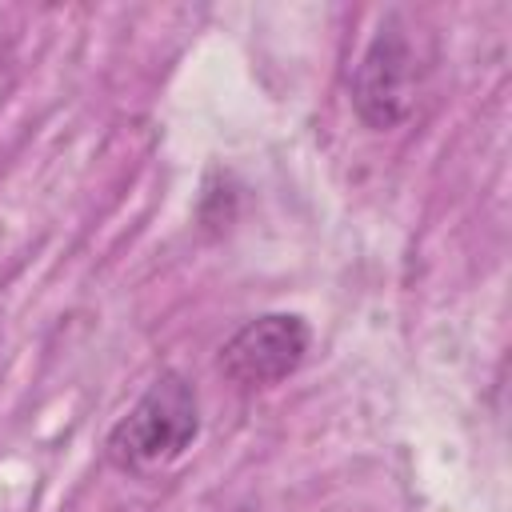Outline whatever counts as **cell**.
<instances>
[{
	"mask_svg": "<svg viewBox=\"0 0 512 512\" xmlns=\"http://www.w3.org/2000/svg\"><path fill=\"white\" fill-rule=\"evenodd\" d=\"M312 344V328L296 312H264L236 328L220 348V372L240 388H272L292 376Z\"/></svg>",
	"mask_w": 512,
	"mask_h": 512,
	"instance_id": "cell-3",
	"label": "cell"
},
{
	"mask_svg": "<svg viewBox=\"0 0 512 512\" xmlns=\"http://www.w3.org/2000/svg\"><path fill=\"white\" fill-rule=\"evenodd\" d=\"M412 96H416V48L400 28V20L392 16L368 40L356 64L352 104L368 128L388 132L412 112Z\"/></svg>",
	"mask_w": 512,
	"mask_h": 512,
	"instance_id": "cell-2",
	"label": "cell"
},
{
	"mask_svg": "<svg viewBox=\"0 0 512 512\" xmlns=\"http://www.w3.org/2000/svg\"><path fill=\"white\" fill-rule=\"evenodd\" d=\"M200 432L196 388L180 372H160L148 392L120 416L104 440V456L120 472H152L192 448Z\"/></svg>",
	"mask_w": 512,
	"mask_h": 512,
	"instance_id": "cell-1",
	"label": "cell"
}]
</instances>
